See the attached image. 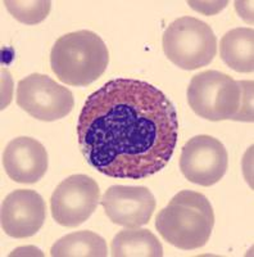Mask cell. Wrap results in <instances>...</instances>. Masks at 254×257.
I'll use <instances>...</instances> for the list:
<instances>
[{"instance_id":"3957f363","label":"cell","mask_w":254,"mask_h":257,"mask_svg":"<svg viewBox=\"0 0 254 257\" xmlns=\"http://www.w3.org/2000/svg\"><path fill=\"white\" fill-rule=\"evenodd\" d=\"M214 226L209 199L194 190L178 192L155 219L161 237L178 249L190 251L207 244Z\"/></svg>"},{"instance_id":"9a60e30c","label":"cell","mask_w":254,"mask_h":257,"mask_svg":"<svg viewBox=\"0 0 254 257\" xmlns=\"http://www.w3.org/2000/svg\"><path fill=\"white\" fill-rule=\"evenodd\" d=\"M7 11L13 18L25 25H38L49 16L52 3L48 0H33V2H18V0H6Z\"/></svg>"},{"instance_id":"ba28073f","label":"cell","mask_w":254,"mask_h":257,"mask_svg":"<svg viewBox=\"0 0 254 257\" xmlns=\"http://www.w3.org/2000/svg\"><path fill=\"white\" fill-rule=\"evenodd\" d=\"M227 167V151L216 138L196 135L182 147L180 170L193 184L200 187L217 184L225 176Z\"/></svg>"},{"instance_id":"5b68a950","label":"cell","mask_w":254,"mask_h":257,"mask_svg":"<svg viewBox=\"0 0 254 257\" xmlns=\"http://www.w3.org/2000/svg\"><path fill=\"white\" fill-rule=\"evenodd\" d=\"M167 58L186 71L205 67L217 54V38L209 25L194 17L177 18L163 34Z\"/></svg>"},{"instance_id":"7a4b0ae2","label":"cell","mask_w":254,"mask_h":257,"mask_svg":"<svg viewBox=\"0 0 254 257\" xmlns=\"http://www.w3.org/2000/svg\"><path fill=\"white\" fill-rule=\"evenodd\" d=\"M187 102L205 120L253 122V81H236L219 71L195 75L187 88Z\"/></svg>"},{"instance_id":"6da1fadb","label":"cell","mask_w":254,"mask_h":257,"mask_svg":"<svg viewBox=\"0 0 254 257\" xmlns=\"http://www.w3.org/2000/svg\"><path fill=\"white\" fill-rule=\"evenodd\" d=\"M77 138L86 162L100 174L145 179L172 158L177 112L154 85L114 79L88 96L77 121Z\"/></svg>"},{"instance_id":"7c38bea8","label":"cell","mask_w":254,"mask_h":257,"mask_svg":"<svg viewBox=\"0 0 254 257\" xmlns=\"http://www.w3.org/2000/svg\"><path fill=\"white\" fill-rule=\"evenodd\" d=\"M254 31L250 27H237L226 32L219 41V56L226 66L236 72L254 70Z\"/></svg>"},{"instance_id":"30bf717a","label":"cell","mask_w":254,"mask_h":257,"mask_svg":"<svg viewBox=\"0 0 254 257\" xmlns=\"http://www.w3.org/2000/svg\"><path fill=\"white\" fill-rule=\"evenodd\" d=\"M45 219L47 205L35 190L17 189L2 203V228L9 237H33L43 228Z\"/></svg>"},{"instance_id":"8992f818","label":"cell","mask_w":254,"mask_h":257,"mask_svg":"<svg viewBox=\"0 0 254 257\" xmlns=\"http://www.w3.org/2000/svg\"><path fill=\"white\" fill-rule=\"evenodd\" d=\"M17 104L36 120L53 122L72 111L75 99L70 89L47 75L33 73L18 82Z\"/></svg>"},{"instance_id":"4fadbf2b","label":"cell","mask_w":254,"mask_h":257,"mask_svg":"<svg viewBox=\"0 0 254 257\" xmlns=\"http://www.w3.org/2000/svg\"><path fill=\"white\" fill-rule=\"evenodd\" d=\"M113 257H162L163 245L146 229H127L114 235L111 243Z\"/></svg>"},{"instance_id":"5bb4252c","label":"cell","mask_w":254,"mask_h":257,"mask_svg":"<svg viewBox=\"0 0 254 257\" xmlns=\"http://www.w3.org/2000/svg\"><path fill=\"white\" fill-rule=\"evenodd\" d=\"M53 257H105L107 242L90 230L75 231L62 237L50 248Z\"/></svg>"},{"instance_id":"8fae6325","label":"cell","mask_w":254,"mask_h":257,"mask_svg":"<svg viewBox=\"0 0 254 257\" xmlns=\"http://www.w3.org/2000/svg\"><path fill=\"white\" fill-rule=\"evenodd\" d=\"M48 165L47 149L34 138L18 137L4 149V170L16 183L35 184L47 174Z\"/></svg>"},{"instance_id":"9c48e42d","label":"cell","mask_w":254,"mask_h":257,"mask_svg":"<svg viewBox=\"0 0 254 257\" xmlns=\"http://www.w3.org/2000/svg\"><path fill=\"white\" fill-rule=\"evenodd\" d=\"M100 205L113 224L135 229L149 222L157 202L146 187L112 185L103 194Z\"/></svg>"},{"instance_id":"277c9868","label":"cell","mask_w":254,"mask_h":257,"mask_svg":"<svg viewBox=\"0 0 254 257\" xmlns=\"http://www.w3.org/2000/svg\"><path fill=\"white\" fill-rule=\"evenodd\" d=\"M109 63L108 48L98 34L80 30L61 36L50 52V67L58 80L71 86L97 81Z\"/></svg>"},{"instance_id":"52a82bcc","label":"cell","mask_w":254,"mask_h":257,"mask_svg":"<svg viewBox=\"0 0 254 257\" xmlns=\"http://www.w3.org/2000/svg\"><path fill=\"white\" fill-rule=\"evenodd\" d=\"M99 185L84 174L71 175L62 180L50 198V211L57 224L77 228L84 224L100 202Z\"/></svg>"}]
</instances>
